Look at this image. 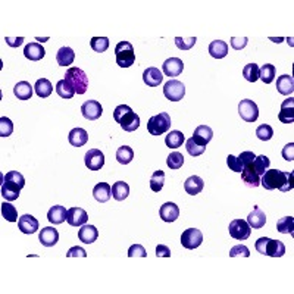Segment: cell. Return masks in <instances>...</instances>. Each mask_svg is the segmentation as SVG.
<instances>
[{"label":"cell","mask_w":294,"mask_h":294,"mask_svg":"<svg viewBox=\"0 0 294 294\" xmlns=\"http://www.w3.org/2000/svg\"><path fill=\"white\" fill-rule=\"evenodd\" d=\"M293 183L292 172H284V171H278V169H268L260 178V185L265 190L278 188L280 191H284V193L293 190Z\"/></svg>","instance_id":"6da1fadb"},{"label":"cell","mask_w":294,"mask_h":294,"mask_svg":"<svg viewBox=\"0 0 294 294\" xmlns=\"http://www.w3.org/2000/svg\"><path fill=\"white\" fill-rule=\"evenodd\" d=\"M113 119L127 133H133L140 127V116L136 112H133V109L127 105H119L115 108Z\"/></svg>","instance_id":"7a4b0ae2"},{"label":"cell","mask_w":294,"mask_h":294,"mask_svg":"<svg viewBox=\"0 0 294 294\" xmlns=\"http://www.w3.org/2000/svg\"><path fill=\"white\" fill-rule=\"evenodd\" d=\"M115 58L116 64L121 68H130L136 62V52L130 41H119L115 46Z\"/></svg>","instance_id":"3957f363"},{"label":"cell","mask_w":294,"mask_h":294,"mask_svg":"<svg viewBox=\"0 0 294 294\" xmlns=\"http://www.w3.org/2000/svg\"><path fill=\"white\" fill-rule=\"evenodd\" d=\"M64 79L73 87L76 94H84L88 88V76L81 68H76V67L70 68L65 74Z\"/></svg>","instance_id":"277c9868"},{"label":"cell","mask_w":294,"mask_h":294,"mask_svg":"<svg viewBox=\"0 0 294 294\" xmlns=\"http://www.w3.org/2000/svg\"><path fill=\"white\" fill-rule=\"evenodd\" d=\"M172 125L171 116L166 112H160L159 115H154L148 119L147 122V131L151 136H162L165 134Z\"/></svg>","instance_id":"5b68a950"},{"label":"cell","mask_w":294,"mask_h":294,"mask_svg":"<svg viewBox=\"0 0 294 294\" xmlns=\"http://www.w3.org/2000/svg\"><path fill=\"white\" fill-rule=\"evenodd\" d=\"M163 94L171 102H180L185 94V85L178 79H169L163 85Z\"/></svg>","instance_id":"8992f818"},{"label":"cell","mask_w":294,"mask_h":294,"mask_svg":"<svg viewBox=\"0 0 294 294\" xmlns=\"http://www.w3.org/2000/svg\"><path fill=\"white\" fill-rule=\"evenodd\" d=\"M238 113L241 119H244L246 122H256L259 118V108L253 100L244 99L238 105Z\"/></svg>","instance_id":"52a82bcc"},{"label":"cell","mask_w":294,"mask_h":294,"mask_svg":"<svg viewBox=\"0 0 294 294\" xmlns=\"http://www.w3.org/2000/svg\"><path fill=\"white\" fill-rule=\"evenodd\" d=\"M202 243H203V234L197 228H188L181 235V244L188 250L197 249Z\"/></svg>","instance_id":"ba28073f"},{"label":"cell","mask_w":294,"mask_h":294,"mask_svg":"<svg viewBox=\"0 0 294 294\" xmlns=\"http://www.w3.org/2000/svg\"><path fill=\"white\" fill-rule=\"evenodd\" d=\"M229 235L238 241H244L250 237L252 234V228L249 226V223L243 220H231L229 226H228Z\"/></svg>","instance_id":"9c48e42d"},{"label":"cell","mask_w":294,"mask_h":294,"mask_svg":"<svg viewBox=\"0 0 294 294\" xmlns=\"http://www.w3.org/2000/svg\"><path fill=\"white\" fill-rule=\"evenodd\" d=\"M84 162L90 171H100L105 165V154L99 148H90L84 156Z\"/></svg>","instance_id":"30bf717a"},{"label":"cell","mask_w":294,"mask_h":294,"mask_svg":"<svg viewBox=\"0 0 294 294\" xmlns=\"http://www.w3.org/2000/svg\"><path fill=\"white\" fill-rule=\"evenodd\" d=\"M81 113L85 119L88 121H96L102 116L103 113V108L97 100H87L82 103L81 106Z\"/></svg>","instance_id":"8fae6325"},{"label":"cell","mask_w":294,"mask_h":294,"mask_svg":"<svg viewBox=\"0 0 294 294\" xmlns=\"http://www.w3.org/2000/svg\"><path fill=\"white\" fill-rule=\"evenodd\" d=\"M262 255H266L271 257H281L286 255V246L280 240H272L266 237V243H265V249Z\"/></svg>","instance_id":"7c38bea8"},{"label":"cell","mask_w":294,"mask_h":294,"mask_svg":"<svg viewBox=\"0 0 294 294\" xmlns=\"http://www.w3.org/2000/svg\"><path fill=\"white\" fill-rule=\"evenodd\" d=\"M191 139H193L197 145L206 147L212 142V139H214V131H212V128L208 127V125H199V127L194 130V134H193Z\"/></svg>","instance_id":"4fadbf2b"},{"label":"cell","mask_w":294,"mask_h":294,"mask_svg":"<svg viewBox=\"0 0 294 294\" xmlns=\"http://www.w3.org/2000/svg\"><path fill=\"white\" fill-rule=\"evenodd\" d=\"M38 240L44 247H53L59 241V232L53 226H46L40 231Z\"/></svg>","instance_id":"5bb4252c"},{"label":"cell","mask_w":294,"mask_h":294,"mask_svg":"<svg viewBox=\"0 0 294 294\" xmlns=\"http://www.w3.org/2000/svg\"><path fill=\"white\" fill-rule=\"evenodd\" d=\"M162 70L166 76H178L184 70V64L180 58H169L163 62Z\"/></svg>","instance_id":"9a60e30c"},{"label":"cell","mask_w":294,"mask_h":294,"mask_svg":"<svg viewBox=\"0 0 294 294\" xmlns=\"http://www.w3.org/2000/svg\"><path fill=\"white\" fill-rule=\"evenodd\" d=\"M241 178H243V181H244V184H246L247 187L256 188V187L260 185V177L255 172L252 162L247 163V165L243 168V171H241Z\"/></svg>","instance_id":"2e32d148"},{"label":"cell","mask_w":294,"mask_h":294,"mask_svg":"<svg viewBox=\"0 0 294 294\" xmlns=\"http://www.w3.org/2000/svg\"><path fill=\"white\" fill-rule=\"evenodd\" d=\"M88 220V215L84 209L81 208H71L68 209V214H67V222L71 225V226H82Z\"/></svg>","instance_id":"e0dca14e"},{"label":"cell","mask_w":294,"mask_h":294,"mask_svg":"<svg viewBox=\"0 0 294 294\" xmlns=\"http://www.w3.org/2000/svg\"><path fill=\"white\" fill-rule=\"evenodd\" d=\"M159 215H160L162 220H165V222H174V220H178V217H180V209H178V206L175 203L166 202V203H163L160 206Z\"/></svg>","instance_id":"ac0fdd59"},{"label":"cell","mask_w":294,"mask_h":294,"mask_svg":"<svg viewBox=\"0 0 294 294\" xmlns=\"http://www.w3.org/2000/svg\"><path fill=\"white\" fill-rule=\"evenodd\" d=\"M278 119L283 124H293L294 121V99L289 97L287 100L283 102L281 105V110L278 115Z\"/></svg>","instance_id":"d6986e66"},{"label":"cell","mask_w":294,"mask_h":294,"mask_svg":"<svg viewBox=\"0 0 294 294\" xmlns=\"http://www.w3.org/2000/svg\"><path fill=\"white\" fill-rule=\"evenodd\" d=\"M246 222L249 223L250 228L259 229V228H263V226H265V223H266V215H265L263 211L259 209V206H255V208H253V212L249 214Z\"/></svg>","instance_id":"ffe728a7"},{"label":"cell","mask_w":294,"mask_h":294,"mask_svg":"<svg viewBox=\"0 0 294 294\" xmlns=\"http://www.w3.org/2000/svg\"><path fill=\"white\" fill-rule=\"evenodd\" d=\"M24 55H25L27 59L37 62V61H41L44 58L46 52H44V47L40 43H28L24 49Z\"/></svg>","instance_id":"44dd1931"},{"label":"cell","mask_w":294,"mask_h":294,"mask_svg":"<svg viewBox=\"0 0 294 294\" xmlns=\"http://www.w3.org/2000/svg\"><path fill=\"white\" fill-rule=\"evenodd\" d=\"M97 237H99V231H97V228H96L94 225H87V223H84V225L79 228V231H78V238H79V241H82V243H85V244L94 243V241L97 240Z\"/></svg>","instance_id":"7402d4cb"},{"label":"cell","mask_w":294,"mask_h":294,"mask_svg":"<svg viewBox=\"0 0 294 294\" xmlns=\"http://www.w3.org/2000/svg\"><path fill=\"white\" fill-rule=\"evenodd\" d=\"M277 90L283 96H292L294 91V79L292 75H281L277 79Z\"/></svg>","instance_id":"603a6c76"},{"label":"cell","mask_w":294,"mask_h":294,"mask_svg":"<svg viewBox=\"0 0 294 294\" xmlns=\"http://www.w3.org/2000/svg\"><path fill=\"white\" fill-rule=\"evenodd\" d=\"M143 81L148 87H157L163 81V74H162L160 70H157L154 67H150L143 73Z\"/></svg>","instance_id":"cb8c5ba5"},{"label":"cell","mask_w":294,"mask_h":294,"mask_svg":"<svg viewBox=\"0 0 294 294\" xmlns=\"http://www.w3.org/2000/svg\"><path fill=\"white\" fill-rule=\"evenodd\" d=\"M18 226L24 234H34L38 229V220L33 215H22L18 220Z\"/></svg>","instance_id":"d4e9b609"},{"label":"cell","mask_w":294,"mask_h":294,"mask_svg":"<svg viewBox=\"0 0 294 294\" xmlns=\"http://www.w3.org/2000/svg\"><path fill=\"white\" fill-rule=\"evenodd\" d=\"M203 187H205V183H203V180H202L200 177H197V175H191V177L187 178L185 183H184V190H185L190 196L199 194V193L203 190Z\"/></svg>","instance_id":"484cf974"},{"label":"cell","mask_w":294,"mask_h":294,"mask_svg":"<svg viewBox=\"0 0 294 294\" xmlns=\"http://www.w3.org/2000/svg\"><path fill=\"white\" fill-rule=\"evenodd\" d=\"M93 196L99 203H105L110 199L112 196V187L106 183H99L93 188Z\"/></svg>","instance_id":"4316f807"},{"label":"cell","mask_w":294,"mask_h":294,"mask_svg":"<svg viewBox=\"0 0 294 294\" xmlns=\"http://www.w3.org/2000/svg\"><path fill=\"white\" fill-rule=\"evenodd\" d=\"M33 90L34 87H31L28 81H19L13 87V94L18 97V100H30L33 96Z\"/></svg>","instance_id":"83f0119b"},{"label":"cell","mask_w":294,"mask_h":294,"mask_svg":"<svg viewBox=\"0 0 294 294\" xmlns=\"http://www.w3.org/2000/svg\"><path fill=\"white\" fill-rule=\"evenodd\" d=\"M70 145L74 147H82L88 142V134L84 128H74L68 136Z\"/></svg>","instance_id":"f1b7e54d"},{"label":"cell","mask_w":294,"mask_h":294,"mask_svg":"<svg viewBox=\"0 0 294 294\" xmlns=\"http://www.w3.org/2000/svg\"><path fill=\"white\" fill-rule=\"evenodd\" d=\"M74 59H75V53L71 47L65 46V47H61L56 53V61H58V65L59 67H70L73 65Z\"/></svg>","instance_id":"f546056e"},{"label":"cell","mask_w":294,"mask_h":294,"mask_svg":"<svg viewBox=\"0 0 294 294\" xmlns=\"http://www.w3.org/2000/svg\"><path fill=\"white\" fill-rule=\"evenodd\" d=\"M67 214H68V211L64 206L56 205V206L50 208V211L47 212V220L55 225H59L67 220Z\"/></svg>","instance_id":"4dcf8cb0"},{"label":"cell","mask_w":294,"mask_h":294,"mask_svg":"<svg viewBox=\"0 0 294 294\" xmlns=\"http://www.w3.org/2000/svg\"><path fill=\"white\" fill-rule=\"evenodd\" d=\"M34 91L38 97L41 99H46L52 94L53 91V87H52V82L46 78H40L36 81V85H34Z\"/></svg>","instance_id":"1f68e13d"},{"label":"cell","mask_w":294,"mask_h":294,"mask_svg":"<svg viewBox=\"0 0 294 294\" xmlns=\"http://www.w3.org/2000/svg\"><path fill=\"white\" fill-rule=\"evenodd\" d=\"M209 53L215 59H222L228 55V44L222 40H215L209 44Z\"/></svg>","instance_id":"d6a6232c"},{"label":"cell","mask_w":294,"mask_h":294,"mask_svg":"<svg viewBox=\"0 0 294 294\" xmlns=\"http://www.w3.org/2000/svg\"><path fill=\"white\" fill-rule=\"evenodd\" d=\"M130 194V185L124 181H118L112 185V196L118 202H124Z\"/></svg>","instance_id":"836d02e7"},{"label":"cell","mask_w":294,"mask_h":294,"mask_svg":"<svg viewBox=\"0 0 294 294\" xmlns=\"http://www.w3.org/2000/svg\"><path fill=\"white\" fill-rule=\"evenodd\" d=\"M22 188L13 185V184H9V183H4L3 181V185H1V196L7 200V202H13L19 197V193H21Z\"/></svg>","instance_id":"e575fe53"},{"label":"cell","mask_w":294,"mask_h":294,"mask_svg":"<svg viewBox=\"0 0 294 294\" xmlns=\"http://www.w3.org/2000/svg\"><path fill=\"white\" fill-rule=\"evenodd\" d=\"M184 140H185V139H184V134H183L181 131L174 130V131H171V133L166 136L165 145L169 147V148H178V147L183 146Z\"/></svg>","instance_id":"d590c367"},{"label":"cell","mask_w":294,"mask_h":294,"mask_svg":"<svg viewBox=\"0 0 294 294\" xmlns=\"http://www.w3.org/2000/svg\"><path fill=\"white\" fill-rule=\"evenodd\" d=\"M269 157H266L265 154H260V156H256L255 157V160L252 162V165H253V169H255V172L259 175V177H262L266 171H268V168H269Z\"/></svg>","instance_id":"8d00e7d4"},{"label":"cell","mask_w":294,"mask_h":294,"mask_svg":"<svg viewBox=\"0 0 294 294\" xmlns=\"http://www.w3.org/2000/svg\"><path fill=\"white\" fill-rule=\"evenodd\" d=\"M275 65H271V64H265L262 65V68L259 70V78L265 82V84H271L274 79H275Z\"/></svg>","instance_id":"74e56055"},{"label":"cell","mask_w":294,"mask_h":294,"mask_svg":"<svg viewBox=\"0 0 294 294\" xmlns=\"http://www.w3.org/2000/svg\"><path fill=\"white\" fill-rule=\"evenodd\" d=\"M134 157V151L130 146H122L116 150V160L121 165H128Z\"/></svg>","instance_id":"f35d334b"},{"label":"cell","mask_w":294,"mask_h":294,"mask_svg":"<svg viewBox=\"0 0 294 294\" xmlns=\"http://www.w3.org/2000/svg\"><path fill=\"white\" fill-rule=\"evenodd\" d=\"M3 181H4V183H9V184H13V185L19 187V188H24V185H25V178H24V175H22L21 172H18V171H10V172H7V174L3 177Z\"/></svg>","instance_id":"ab89813d"},{"label":"cell","mask_w":294,"mask_h":294,"mask_svg":"<svg viewBox=\"0 0 294 294\" xmlns=\"http://www.w3.org/2000/svg\"><path fill=\"white\" fill-rule=\"evenodd\" d=\"M163 183H165V172L163 171H156L151 178H150V188L154 191V193H159L162 188H163Z\"/></svg>","instance_id":"60d3db41"},{"label":"cell","mask_w":294,"mask_h":294,"mask_svg":"<svg viewBox=\"0 0 294 294\" xmlns=\"http://www.w3.org/2000/svg\"><path fill=\"white\" fill-rule=\"evenodd\" d=\"M56 93H58L62 99H73L74 96H75L74 88L65 81V79L58 81V84H56Z\"/></svg>","instance_id":"b9f144b4"},{"label":"cell","mask_w":294,"mask_h":294,"mask_svg":"<svg viewBox=\"0 0 294 294\" xmlns=\"http://www.w3.org/2000/svg\"><path fill=\"white\" fill-rule=\"evenodd\" d=\"M1 217L7 222H16L18 220V211H16V208L13 205L4 202L1 205Z\"/></svg>","instance_id":"7bdbcfd3"},{"label":"cell","mask_w":294,"mask_h":294,"mask_svg":"<svg viewBox=\"0 0 294 294\" xmlns=\"http://www.w3.org/2000/svg\"><path fill=\"white\" fill-rule=\"evenodd\" d=\"M90 46L94 52L97 53H103L108 50L109 47V38L108 37H93L90 41Z\"/></svg>","instance_id":"ee69618b"},{"label":"cell","mask_w":294,"mask_h":294,"mask_svg":"<svg viewBox=\"0 0 294 294\" xmlns=\"http://www.w3.org/2000/svg\"><path fill=\"white\" fill-rule=\"evenodd\" d=\"M166 165L171 169H180L184 165V156L180 151H172L166 159Z\"/></svg>","instance_id":"f6af8a7d"},{"label":"cell","mask_w":294,"mask_h":294,"mask_svg":"<svg viewBox=\"0 0 294 294\" xmlns=\"http://www.w3.org/2000/svg\"><path fill=\"white\" fill-rule=\"evenodd\" d=\"M277 229L281 234H293L294 229V220L293 217H286L277 222Z\"/></svg>","instance_id":"bcb514c9"},{"label":"cell","mask_w":294,"mask_h":294,"mask_svg":"<svg viewBox=\"0 0 294 294\" xmlns=\"http://www.w3.org/2000/svg\"><path fill=\"white\" fill-rule=\"evenodd\" d=\"M256 136H257V139L262 140V142H269V140L274 137V130H272L271 125L262 124V125H259V127L256 128Z\"/></svg>","instance_id":"7dc6e473"},{"label":"cell","mask_w":294,"mask_h":294,"mask_svg":"<svg viewBox=\"0 0 294 294\" xmlns=\"http://www.w3.org/2000/svg\"><path fill=\"white\" fill-rule=\"evenodd\" d=\"M243 76L249 81V82H255L259 79V67L256 64H249L244 67L243 70Z\"/></svg>","instance_id":"c3c4849f"},{"label":"cell","mask_w":294,"mask_h":294,"mask_svg":"<svg viewBox=\"0 0 294 294\" xmlns=\"http://www.w3.org/2000/svg\"><path fill=\"white\" fill-rule=\"evenodd\" d=\"M185 148H187L188 154H190V156H193V157L200 156V154H202V153H205V150H206V147L197 145L193 139H188V140H187V143H185Z\"/></svg>","instance_id":"681fc988"},{"label":"cell","mask_w":294,"mask_h":294,"mask_svg":"<svg viewBox=\"0 0 294 294\" xmlns=\"http://www.w3.org/2000/svg\"><path fill=\"white\" fill-rule=\"evenodd\" d=\"M197 38L196 37H188V38H183V37H175V44L180 50H190L194 44H196Z\"/></svg>","instance_id":"f907efd6"},{"label":"cell","mask_w":294,"mask_h":294,"mask_svg":"<svg viewBox=\"0 0 294 294\" xmlns=\"http://www.w3.org/2000/svg\"><path fill=\"white\" fill-rule=\"evenodd\" d=\"M13 133V124L9 118H0V137H9Z\"/></svg>","instance_id":"816d5d0a"},{"label":"cell","mask_w":294,"mask_h":294,"mask_svg":"<svg viewBox=\"0 0 294 294\" xmlns=\"http://www.w3.org/2000/svg\"><path fill=\"white\" fill-rule=\"evenodd\" d=\"M128 256L130 257H136V256H139V257H147V252L142 244H133L128 249Z\"/></svg>","instance_id":"f5cc1de1"},{"label":"cell","mask_w":294,"mask_h":294,"mask_svg":"<svg viewBox=\"0 0 294 294\" xmlns=\"http://www.w3.org/2000/svg\"><path fill=\"white\" fill-rule=\"evenodd\" d=\"M229 256L231 257H235V256H244V257H249L250 256V252L246 246L243 244H238V246H234L231 250H229Z\"/></svg>","instance_id":"db71d44e"},{"label":"cell","mask_w":294,"mask_h":294,"mask_svg":"<svg viewBox=\"0 0 294 294\" xmlns=\"http://www.w3.org/2000/svg\"><path fill=\"white\" fill-rule=\"evenodd\" d=\"M226 165H228L229 169L234 171V172H241V171H243V165H241L240 160H238L235 156H232V154H228V157H226Z\"/></svg>","instance_id":"11a10c76"},{"label":"cell","mask_w":294,"mask_h":294,"mask_svg":"<svg viewBox=\"0 0 294 294\" xmlns=\"http://www.w3.org/2000/svg\"><path fill=\"white\" fill-rule=\"evenodd\" d=\"M255 157H256V154H255L253 151H241V153H240V156H238L237 159L240 160V163H241V165H243V168H244L247 163L253 162V160H255Z\"/></svg>","instance_id":"9f6ffc18"},{"label":"cell","mask_w":294,"mask_h":294,"mask_svg":"<svg viewBox=\"0 0 294 294\" xmlns=\"http://www.w3.org/2000/svg\"><path fill=\"white\" fill-rule=\"evenodd\" d=\"M247 37H241V38H238V37H232L231 38V47L232 49H235V50H241V49H244L246 46H247Z\"/></svg>","instance_id":"6f0895ef"},{"label":"cell","mask_w":294,"mask_h":294,"mask_svg":"<svg viewBox=\"0 0 294 294\" xmlns=\"http://www.w3.org/2000/svg\"><path fill=\"white\" fill-rule=\"evenodd\" d=\"M74 256H79V257H87V253L82 247H71L67 253V257H74Z\"/></svg>","instance_id":"680465c9"},{"label":"cell","mask_w":294,"mask_h":294,"mask_svg":"<svg viewBox=\"0 0 294 294\" xmlns=\"http://www.w3.org/2000/svg\"><path fill=\"white\" fill-rule=\"evenodd\" d=\"M283 157L289 162H293L294 160V145L290 143L283 148Z\"/></svg>","instance_id":"91938a15"},{"label":"cell","mask_w":294,"mask_h":294,"mask_svg":"<svg viewBox=\"0 0 294 294\" xmlns=\"http://www.w3.org/2000/svg\"><path fill=\"white\" fill-rule=\"evenodd\" d=\"M156 256L157 257H171V250L168 246H163V244H159L156 247Z\"/></svg>","instance_id":"94428289"},{"label":"cell","mask_w":294,"mask_h":294,"mask_svg":"<svg viewBox=\"0 0 294 294\" xmlns=\"http://www.w3.org/2000/svg\"><path fill=\"white\" fill-rule=\"evenodd\" d=\"M4 41L10 47H19L22 44V41H24V37H16V38H13V37H4Z\"/></svg>","instance_id":"6125c7cd"}]
</instances>
